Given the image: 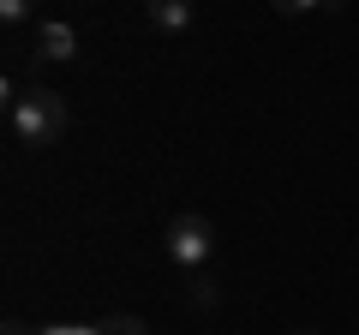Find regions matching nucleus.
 Here are the masks:
<instances>
[{
	"label": "nucleus",
	"mask_w": 359,
	"mask_h": 335,
	"mask_svg": "<svg viewBox=\"0 0 359 335\" xmlns=\"http://www.w3.org/2000/svg\"><path fill=\"white\" fill-rule=\"evenodd\" d=\"M6 120H13L18 144L48 150V144H60V132H66V102L48 90V84H18V90L6 96Z\"/></svg>",
	"instance_id": "1"
},
{
	"label": "nucleus",
	"mask_w": 359,
	"mask_h": 335,
	"mask_svg": "<svg viewBox=\"0 0 359 335\" xmlns=\"http://www.w3.org/2000/svg\"><path fill=\"white\" fill-rule=\"evenodd\" d=\"M210 258H216V228H210V216H174L168 221V264L204 270Z\"/></svg>",
	"instance_id": "2"
},
{
	"label": "nucleus",
	"mask_w": 359,
	"mask_h": 335,
	"mask_svg": "<svg viewBox=\"0 0 359 335\" xmlns=\"http://www.w3.org/2000/svg\"><path fill=\"white\" fill-rule=\"evenodd\" d=\"M72 54H78V30H72V25L54 18V25L36 30V66H66Z\"/></svg>",
	"instance_id": "3"
},
{
	"label": "nucleus",
	"mask_w": 359,
	"mask_h": 335,
	"mask_svg": "<svg viewBox=\"0 0 359 335\" xmlns=\"http://www.w3.org/2000/svg\"><path fill=\"white\" fill-rule=\"evenodd\" d=\"M144 13L162 36H180V30L192 25V0H144Z\"/></svg>",
	"instance_id": "4"
},
{
	"label": "nucleus",
	"mask_w": 359,
	"mask_h": 335,
	"mask_svg": "<svg viewBox=\"0 0 359 335\" xmlns=\"http://www.w3.org/2000/svg\"><path fill=\"white\" fill-rule=\"evenodd\" d=\"M269 6H276V13H282V18H299V13H318V6H323V13H341V0H269Z\"/></svg>",
	"instance_id": "5"
},
{
	"label": "nucleus",
	"mask_w": 359,
	"mask_h": 335,
	"mask_svg": "<svg viewBox=\"0 0 359 335\" xmlns=\"http://www.w3.org/2000/svg\"><path fill=\"white\" fill-rule=\"evenodd\" d=\"M30 13H36V0H0V18H6V25H13V30L25 25Z\"/></svg>",
	"instance_id": "6"
},
{
	"label": "nucleus",
	"mask_w": 359,
	"mask_h": 335,
	"mask_svg": "<svg viewBox=\"0 0 359 335\" xmlns=\"http://www.w3.org/2000/svg\"><path fill=\"white\" fill-rule=\"evenodd\" d=\"M102 335H150V323H144V317H108Z\"/></svg>",
	"instance_id": "7"
},
{
	"label": "nucleus",
	"mask_w": 359,
	"mask_h": 335,
	"mask_svg": "<svg viewBox=\"0 0 359 335\" xmlns=\"http://www.w3.org/2000/svg\"><path fill=\"white\" fill-rule=\"evenodd\" d=\"M36 335H102V323H42Z\"/></svg>",
	"instance_id": "8"
},
{
	"label": "nucleus",
	"mask_w": 359,
	"mask_h": 335,
	"mask_svg": "<svg viewBox=\"0 0 359 335\" xmlns=\"http://www.w3.org/2000/svg\"><path fill=\"white\" fill-rule=\"evenodd\" d=\"M216 287H222L216 275H198V282H192V299H198V306H216V299H222Z\"/></svg>",
	"instance_id": "9"
},
{
	"label": "nucleus",
	"mask_w": 359,
	"mask_h": 335,
	"mask_svg": "<svg viewBox=\"0 0 359 335\" xmlns=\"http://www.w3.org/2000/svg\"><path fill=\"white\" fill-rule=\"evenodd\" d=\"M6 335H36L30 323H18V317H6Z\"/></svg>",
	"instance_id": "10"
},
{
	"label": "nucleus",
	"mask_w": 359,
	"mask_h": 335,
	"mask_svg": "<svg viewBox=\"0 0 359 335\" xmlns=\"http://www.w3.org/2000/svg\"><path fill=\"white\" fill-rule=\"evenodd\" d=\"M294 335H318V329H294Z\"/></svg>",
	"instance_id": "11"
}]
</instances>
